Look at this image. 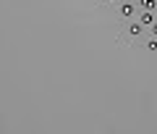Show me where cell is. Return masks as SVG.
I'll return each mask as SVG.
<instances>
[{"mask_svg":"<svg viewBox=\"0 0 157 134\" xmlns=\"http://www.w3.org/2000/svg\"><path fill=\"white\" fill-rule=\"evenodd\" d=\"M136 8H139V6H136L134 0H121V6H118V13H121L126 21H131V18L136 16Z\"/></svg>","mask_w":157,"mask_h":134,"instance_id":"1","label":"cell"},{"mask_svg":"<svg viewBox=\"0 0 157 134\" xmlns=\"http://www.w3.org/2000/svg\"><path fill=\"white\" fill-rule=\"evenodd\" d=\"M136 21H139L141 26H152V24L157 21V13H155V11H141V13H139V18H136Z\"/></svg>","mask_w":157,"mask_h":134,"instance_id":"2","label":"cell"},{"mask_svg":"<svg viewBox=\"0 0 157 134\" xmlns=\"http://www.w3.org/2000/svg\"><path fill=\"white\" fill-rule=\"evenodd\" d=\"M126 32H128V37H139V34L144 32V26H141L139 21H128V26H126Z\"/></svg>","mask_w":157,"mask_h":134,"instance_id":"3","label":"cell"},{"mask_svg":"<svg viewBox=\"0 0 157 134\" xmlns=\"http://www.w3.org/2000/svg\"><path fill=\"white\" fill-rule=\"evenodd\" d=\"M136 6L141 11H157V0H136Z\"/></svg>","mask_w":157,"mask_h":134,"instance_id":"4","label":"cell"},{"mask_svg":"<svg viewBox=\"0 0 157 134\" xmlns=\"http://www.w3.org/2000/svg\"><path fill=\"white\" fill-rule=\"evenodd\" d=\"M147 50H149V53H157V37H149V39H147Z\"/></svg>","mask_w":157,"mask_h":134,"instance_id":"5","label":"cell"},{"mask_svg":"<svg viewBox=\"0 0 157 134\" xmlns=\"http://www.w3.org/2000/svg\"><path fill=\"white\" fill-rule=\"evenodd\" d=\"M149 32H152V37H157V21H155V24L149 26Z\"/></svg>","mask_w":157,"mask_h":134,"instance_id":"6","label":"cell"},{"mask_svg":"<svg viewBox=\"0 0 157 134\" xmlns=\"http://www.w3.org/2000/svg\"><path fill=\"white\" fill-rule=\"evenodd\" d=\"M107 3H121V0H107Z\"/></svg>","mask_w":157,"mask_h":134,"instance_id":"7","label":"cell"},{"mask_svg":"<svg viewBox=\"0 0 157 134\" xmlns=\"http://www.w3.org/2000/svg\"><path fill=\"white\" fill-rule=\"evenodd\" d=\"M155 13H157V11H155Z\"/></svg>","mask_w":157,"mask_h":134,"instance_id":"8","label":"cell"}]
</instances>
